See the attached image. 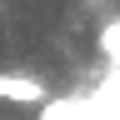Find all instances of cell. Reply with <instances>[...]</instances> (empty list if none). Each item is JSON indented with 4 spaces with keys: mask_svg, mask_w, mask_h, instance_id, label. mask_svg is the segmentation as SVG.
<instances>
[{
    "mask_svg": "<svg viewBox=\"0 0 120 120\" xmlns=\"http://www.w3.org/2000/svg\"><path fill=\"white\" fill-rule=\"evenodd\" d=\"M100 50L105 55H120V20H110V25L100 30Z\"/></svg>",
    "mask_w": 120,
    "mask_h": 120,
    "instance_id": "cell-2",
    "label": "cell"
},
{
    "mask_svg": "<svg viewBox=\"0 0 120 120\" xmlns=\"http://www.w3.org/2000/svg\"><path fill=\"white\" fill-rule=\"evenodd\" d=\"M0 100H15V105H45V100H50V90H45V80H35V75H25V70H0Z\"/></svg>",
    "mask_w": 120,
    "mask_h": 120,
    "instance_id": "cell-1",
    "label": "cell"
}]
</instances>
